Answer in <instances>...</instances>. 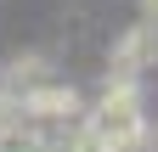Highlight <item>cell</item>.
Segmentation results:
<instances>
[{"label": "cell", "mask_w": 158, "mask_h": 152, "mask_svg": "<svg viewBox=\"0 0 158 152\" xmlns=\"http://www.w3.org/2000/svg\"><path fill=\"white\" fill-rule=\"evenodd\" d=\"M85 124L102 141H124L135 130H147V107H141V85L135 79H107V90L96 102H85Z\"/></svg>", "instance_id": "cell-1"}, {"label": "cell", "mask_w": 158, "mask_h": 152, "mask_svg": "<svg viewBox=\"0 0 158 152\" xmlns=\"http://www.w3.org/2000/svg\"><path fill=\"white\" fill-rule=\"evenodd\" d=\"M147 68H158V23L141 17L135 28L118 34V45L107 56V79H141Z\"/></svg>", "instance_id": "cell-2"}, {"label": "cell", "mask_w": 158, "mask_h": 152, "mask_svg": "<svg viewBox=\"0 0 158 152\" xmlns=\"http://www.w3.org/2000/svg\"><path fill=\"white\" fill-rule=\"evenodd\" d=\"M51 62H45V56H11V62L6 68H0V90H11V96H17V90H28V85H40V79H51Z\"/></svg>", "instance_id": "cell-3"}, {"label": "cell", "mask_w": 158, "mask_h": 152, "mask_svg": "<svg viewBox=\"0 0 158 152\" xmlns=\"http://www.w3.org/2000/svg\"><path fill=\"white\" fill-rule=\"evenodd\" d=\"M107 152H158V146H152V130H135L124 141H107Z\"/></svg>", "instance_id": "cell-4"}, {"label": "cell", "mask_w": 158, "mask_h": 152, "mask_svg": "<svg viewBox=\"0 0 158 152\" xmlns=\"http://www.w3.org/2000/svg\"><path fill=\"white\" fill-rule=\"evenodd\" d=\"M135 6H141V17H152V23H158V0H135Z\"/></svg>", "instance_id": "cell-5"}, {"label": "cell", "mask_w": 158, "mask_h": 152, "mask_svg": "<svg viewBox=\"0 0 158 152\" xmlns=\"http://www.w3.org/2000/svg\"><path fill=\"white\" fill-rule=\"evenodd\" d=\"M152 146H158V130H152Z\"/></svg>", "instance_id": "cell-6"}]
</instances>
